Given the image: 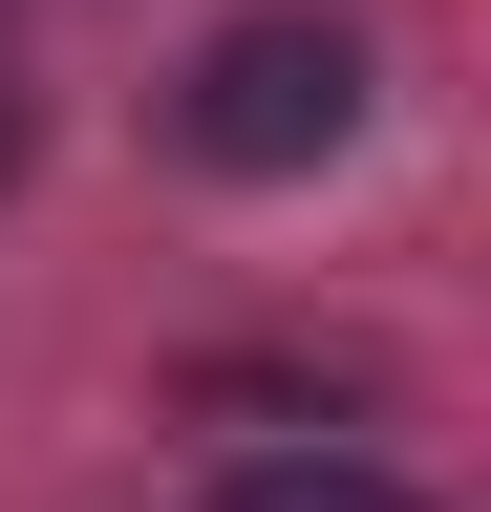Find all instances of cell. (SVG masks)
Here are the masks:
<instances>
[{"label":"cell","mask_w":491,"mask_h":512,"mask_svg":"<svg viewBox=\"0 0 491 512\" xmlns=\"http://www.w3.org/2000/svg\"><path fill=\"white\" fill-rule=\"evenodd\" d=\"M171 128H193L214 171H321L342 128H363V43L321 22V0H257V22H214V43H193Z\"/></svg>","instance_id":"cell-1"},{"label":"cell","mask_w":491,"mask_h":512,"mask_svg":"<svg viewBox=\"0 0 491 512\" xmlns=\"http://www.w3.org/2000/svg\"><path fill=\"white\" fill-rule=\"evenodd\" d=\"M0 171H22V107H0Z\"/></svg>","instance_id":"cell-3"},{"label":"cell","mask_w":491,"mask_h":512,"mask_svg":"<svg viewBox=\"0 0 491 512\" xmlns=\"http://www.w3.org/2000/svg\"><path fill=\"white\" fill-rule=\"evenodd\" d=\"M214 512H427V491H406V470H363V448H257Z\"/></svg>","instance_id":"cell-2"}]
</instances>
